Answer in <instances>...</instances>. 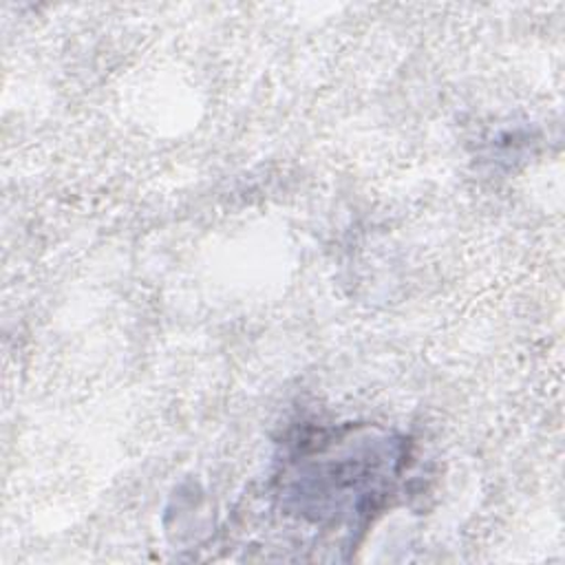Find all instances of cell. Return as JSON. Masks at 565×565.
I'll return each instance as SVG.
<instances>
[{"instance_id":"6da1fadb","label":"cell","mask_w":565,"mask_h":565,"mask_svg":"<svg viewBox=\"0 0 565 565\" xmlns=\"http://www.w3.org/2000/svg\"><path fill=\"white\" fill-rule=\"evenodd\" d=\"M408 450L384 433L344 426L298 441L278 477L280 505L320 525H364L402 479Z\"/></svg>"}]
</instances>
